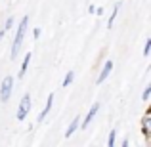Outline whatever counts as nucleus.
Instances as JSON below:
<instances>
[{"instance_id": "20e7f679", "label": "nucleus", "mask_w": 151, "mask_h": 147, "mask_svg": "<svg viewBox=\"0 0 151 147\" xmlns=\"http://www.w3.org/2000/svg\"><path fill=\"white\" fill-rule=\"evenodd\" d=\"M142 134L145 136V140H149V134H151V111H145L144 118H142Z\"/></svg>"}, {"instance_id": "f8f14e48", "label": "nucleus", "mask_w": 151, "mask_h": 147, "mask_svg": "<svg viewBox=\"0 0 151 147\" xmlns=\"http://www.w3.org/2000/svg\"><path fill=\"white\" fill-rule=\"evenodd\" d=\"M115 143H117V130H111L107 138V147H115Z\"/></svg>"}, {"instance_id": "7ed1b4c3", "label": "nucleus", "mask_w": 151, "mask_h": 147, "mask_svg": "<svg viewBox=\"0 0 151 147\" xmlns=\"http://www.w3.org/2000/svg\"><path fill=\"white\" fill-rule=\"evenodd\" d=\"M29 111H31V96H29V94H25V96L21 98V101H19L15 118H17V120H25L27 115H29Z\"/></svg>"}, {"instance_id": "2eb2a0df", "label": "nucleus", "mask_w": 151, "mask_h": 147, "mask_svg": "<svg viewBox=\"0 0 151 147\" xmlns=\"http://www.w3.org/2000/svg\"><path fill=\"white\" fill-rule=\"evenodd\" d=\"M12 25H14V17H8V19H6V25H4V31L8 33V31L12 29Z\"/></svg>"}, {"instance_id": "ddd939ff", "label": "nucleus", "mask_w": 151, "mask_h": 147, "mask_svg": "<svg viewBox=\"0 0 151 147\" xmlns=\"http://www.w3.org/2000/svg\"><path fill=\"white\" fill-rule=\"evenodd\" d=\"M149 52H151V38H147L145 44H144V55H145V57L149 55Z\"/></svg>"}, {"instance_id": "f257e3e1", "label": "nucleus", "mask_w": 151, "mask_h": 147, "mask_svg": "<svg viewBox=\"0 0 151 147\" xmlns=\"http://www.w3.org/2000/svg\"><path fill=\"white\" fill-rule=\"evenodd\" d=\"M27 27H29V15L21 17V21H19V25H17V31H15V37H14V42H12V52H10L12 59L17 57L19 48H21L23 38H25V33H27Z\"/></svg>"}, {"instance_id": "4468645a", "label": "nucleus", "mask_w": 151, "mask_h": 147, "mask_svg": "<svg viewBox=\"0 0 151 147\" xmlns=\"http://www.w3.org/2000/svg\"><path fill=\"white\" fill-rule=\"evenodd\" d=\"M149 96H151V86H145L144 94H142V99H144V101H147V99H149Z\"/></svg>"}, {"instance_id": "423d86ee", "label": "nucleus", "mask_w": 151, "mask_h": 147, "mask_svg": "<svg viewBox=\"0 0 151 147\" xmlns=\"http://www.w3.org/2000/svg\"><path fill=\"white\" fill-rule=\"evenodd\" d=\"M111 71H113V61L111 59H107L105 61V65H103V69H101V73H100V77H98V84H103V80H105L107 77L111 75Z\"/></svg>"}, {"instance_id": "9b49d317", "label": "nucleus", "mask_w": 151, "mask_h": 147, "mask_svg": "<svg viewBox=\"0 0 151 147\" xmlns=\"http://www.w3.org/2000/svg\"><path fill=\"white\" fill-rule=\"evenodd\" d=\"M73 80H75V71H69V73L65 75V78H63V88H69L71 84H73Z\"/></svg>"}, {"instance_id": "dca6fc26", "label": "nucleus", "mask_w": 151, "mask_h": 147, "mask_svg": "<svg viewBox=\"0 0 151 147\" xmlns=\"http://www.w3.org/2000/svg\"><path fill=\"white\" fill-rule=\"evenodd\" d=\"M33 37H35V38H40V29H35V31H33Z\"/></svg>"}, {"instance_id": "f03ea898", "label": "nucleus", "mask_w": 151, "mask_h": 147, "mask_svg": "<svg viewBox=\"0 0 151 147\" xmlns=\"http://www.w3.org/2000/svg\"><path fill=\"white\" fill-rule=\"evenodd\" d=\"M12 92H14V77H12V75H8V77L2 80V86H0V101H2V103H8Z\"/></svg>"}, {"instance_id": "1a4fd4ad", "label": "nucleus", "mask_w": 151, "mask_h": 147, "mask_svg": "<svg viewBox=\"0 0 151 147\" xmlns=\"http://www.w3.org/2000/svg\"><path fill=\"white\" fill-rule=\"evenodd\" d=\"M29 63H31V52H29V54H25V57H23V61H21V67H19V78H23V77H25Z\"/></svg>"}, {"instance_id": "6e6552de", "label": "nucleus", "mask_w": 151, "mask_h": 147, "mask_svg": "<svg viewBox=\"0 0 151 147\" xmlns=\"http://www.w3.org/2000/svg\"><path fill=\"white\" fill-rule=\"evenodd\" d=\"M81 128V117H75V120H71V124H69V128L65 130V138H71L77 130Z\"/></svg>"}, {"instance_id": "f3484780", "label": "nucleus", "mask_w": 151, "mask_h": 147, "mask_svg": "<svg viewBox=\"0 0 151 147\" xmlns=\"http://www.w3.org/2000/svg\"><path fill=\"white\" fill-rule=\"evenodd\" d=\"M128 145H130V141H128V140H124V141H122V147H128Z\"/></svg>"}, {"instance_id": "39448f33", "label": "nucleus", "mask_w": 151, "mask_h": 147, "mask_svg": "<svg viewBox=\"0 0 151 147\" xmlns=\"http://www.w3.org/2000/svg\"><path fill=\"white\" fill-rule=\"evenodd\" d=\"M98 111H100V103H94L92 107H90V111H88V115L84 117V120L81 122V128H86V126L90 124V122L94 120V117L98 115Z\"/></svg>"}, {"instance_id": "0eeeda50", "label": "nucleus", "mask_w": 151, "mask_h": 147, "mask_svg": "<svg viewBox=\"0 0 151 147\" xmlns=\"http://www.w3.org/2000/svg\"><path fill=\"white\" fill-rule=\"evenodd\" d=\"M52 105H54V94H50L48 99H46V105H44V109L40 111V115H38V122H44V118L48 117V113L52 111Z\"/></svg>"}, {"instance_id": "a211bd4d", "label": "nucleus", "mask_w": 151, "mask_h": 147, "mask_svg": "<svg viewBox=\"0 0 151 147\" xmlns=\"http://www.w3.org/2000/svg\"><path fill=\"white\" fill-rule=\"evenodd\" d=\"M4 34H6V31L2 29V31H0V40H2V38H4Z\"/></svg>"}, {"instance_id": "9d476101", "label": "nucleus", "mask_w": 151, "mask_h": 147, "mask_svg": "<svg viewBox=\"0 0 151 147\" xmlns=\"http://www.w3.org/2000/svg\"><path fill=\"white\" fill-rule=\"evenodd\" d=\"M119 10H121V4H115V8H113V14H111L109 21H107V29H113V25H115V19H117V15H119Z\"/></svg>"}]
</instances>
